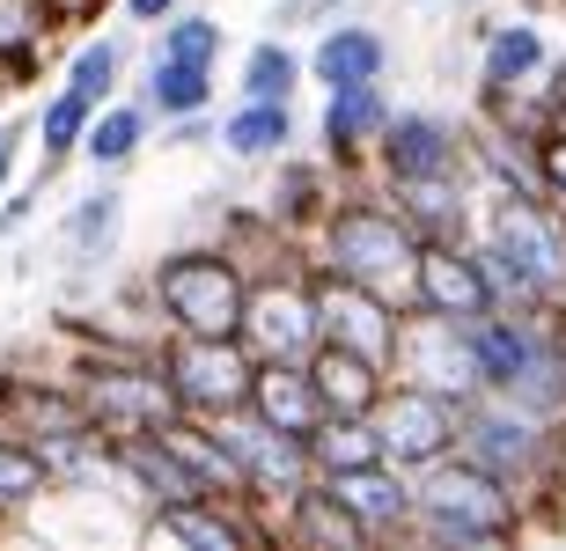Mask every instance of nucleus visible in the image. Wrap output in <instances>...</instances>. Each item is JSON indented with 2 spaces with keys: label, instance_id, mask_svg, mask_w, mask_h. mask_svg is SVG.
I'll use <instances>...</instances> for the list:
<instances>
[{
  "label": "nucleus",
  "instance_id": "nucleus-32",
  "mask_svg": "<svg viewBox=\"0 0 566 551\" xmlns=\"http://www.w3.org/2000/svg\"><path fill=\"white\" fill-rule=\"evenodd\" d=\"M382 442H376V420H346V412H324V420L310 426V464L316 478H332V470H360L376 464Z\"/></svg>",
  "mask_w": 566,
  "mask_h": 551
},
{
  "label": "nucleus",
  "instance_id": "nucleus-11",
  "mask_svg": "<svg viewBox=\"0 0 566 551\" xmlns=\"http://www.w3.org/2000/svg\"><path fill=\"white\" fill-rule=\"evenodd\" d=\"M140 537L147 544H185V551H251V544H273V522L251 500L191 492V500H169V508L140 515Z\"/></svg>",
  "mask_w": 566,
  "mask_h": 551
},
{
  "label": "nucleus",
  "instance_id": "nucleus-27",
  "mask_svg": "<svg viewBox=\"0 0 566 551\" xmlns=\"http://www.w3.org/2000/svg\"><path fill=\"white\" fill-rule=\"evenodd\" d=\"M88 118H96V104L88 96H74V88H52L38 104V118H30V148H38V177H52V170H66L74 155H82V133H88Z\"/></svg>",
  "mask_w": 566,
  "mask_h": 551
},
{
  "label": "nucleus",
  "instance_id": "nucleus-6",
  "mask_svg": "<svg viewBox=\"0 0 566 551\" xmlns=\"http://www.w3.org/2000/svg\"><path fill=\"white\" fill-rule=\"evenodd\" d=\"M169 390L185 412L199 420H221V412H243V390H251V346L235 331H163L155 346Z\"/></svg>",
  "mask_w": 566,
  "mask_h": 551
},
{
  "label": "nucleus",
  "instance_id": "nucleus-37",
  "mask_svg": "<svg viewBox=\"0 0 566 551\" xmlns=\"http://www.w3.org/2000/svg\"><path fill=\"white\" fill-rule=\"evenodd\" d=\"M111 0H44V15H52V38L60 30H82V22H104Z\"/></svg>",
  "mask_w": 566,
  "mask_h": 551
},
{
  "label": "nucleus",
  "instance_id": "nucleus-41",
  "mask_svg": "<svg viewBox=\"0 0 566 551\" xmlns=\"http://www.w3.org/2000/svg\"><path fill=\"white\" fill-rule=\"evenodd\" d=\"M449 8H457V15H479V8H493V0H449Z\"/></svg>",
  "mask_w": 566,
  "mask_h": 551
},
{
  "label": "nucleus",
  "instance_id": "nucleus-16",
  "mask_svg": "<svg viewBox=\"0 0 566 551\" xmlns=\"http://www.w3.org/2000/svg\"><path fill=\"white\" fill-rule=\"evenodd\" d=\"M324 486L368 530V544H398L405 522H412V470L390 464V456H376V464H360V470H332Z\"/></svg>",
  "mask_w": 566,
  "mask_h": 551
},
{
  "label": "nucleus",
  "instance_id": "nucleus-40",
  "mask_svg": "<svg viewBox=\"0 0 566 551\" xmlns=\"http://www.w3.org/2000/svg\"><path fill=\"white\" fill-rule=\"evenodd\" d=\"M177 8H185V0H118V15H126L133 30H155V22H169Z\"/></svg>",
  "mask_w": 566,
  "mask_h": 551
},
{
  "label": "nucleus",
  "instance_id": "nucleus-7",
  "mask_svg": "<svg viewBox=\"0 0 566 551\" xmlns=\"http://www.w3.org/2000/svg\"><path fill=\"white\" fill-rule=\"evenodd\" d=\"M213 426H221V442H229L235 470H243V500H251L265 522H273V515L287 508L294 492L316 478V464H310V434H280V426L251 420V412H221Z\"/></svg>",
  "mask_w": 566,
  "mask_h": 551
},
{
  "label": "nucleus",
  "instance_id": "nucleus-39",
  "mask_svg": "<svg viewBox=\"0 0 566 551\" xmlns=\"http://www.w3.org/2000/svg\"><path fill=\"white\" fill-rule=\"evenodd\" d=\"M537 96H545L552 126H566V52H552V60H545V74H537Z\"/></svg>",
  "mask_w": 566,
  "mask_h": 551
},
{
  "label": "nucleus",
  "instance_id": "nucleus-12",
  "mask_svg": "<svg viewBox=\"0 0 566 551\" xmlns=\"http://www.w3.org/2000/svg\"><path fill=\"white\" fill-rule=\"evenodd\" d=\"M368 170L376 184H405V177H441V170H463V118L449 110H390V126L376 133L368 148Z\"/></svg>",
  "mask_w": 566,
  "mask_h": 551
},
{
  "label": "nucleus",
  "instance_id": "nucleus-38",
  "mask_svg": "<svg viewBox=\"0 0 566 551\" xmlns=\"http://www.w3.org/2000/svg\"><path fill=\"white\" fill-rule=\"evenodd\" d=\"M22 140H30V126L22 118H0V199H8V184L22 170Z\"/></svg>",
  "mask_w": 566,
  "mask_h": 551
},
{
  "label": "nucleus",
  "instance_id": "nucleus-4",
  "mask_svg": "<svg viewBox=\"0 0 566 551\" xmlns=\"http://www.w3.org/2000/svg\"><path fill=\"white\" fill-rule=\"evenodd\" d=\"M140 279H147V295H155L169 331H235V324H243L251 279H243V265H235L221 243H199V235H191V243L155 257Z\"/></svg>",
  "mask_w": 566,
  "mask_h": 551
},
{
  "label": "nucleus",
  "instance_id": "nucleus-29",
  "mask_svg": "<svg viewBox=\"0 0 566 551\" xmlns=\"http://www.w3.org/2000/svg\"><path fill=\"white\" fill-rule=\"evenodd\" d=\"M44 500H52V478H44L38 442L0 426V515H8V537H15V530H22V515H38Z\"/></svg>",
  "mask_w": 566,
  "mask_h": 551
},
{
  "label": "nucleus",
  "instance_id": "nucleus-35",
  "mask_svg": "<svg viewBox=\"0 0 566 551\" xmlns=\"http://www.w3.org/2000/svg\"><path fill=\"white\" fill-rule=\"evenodd\" d=\"M346 0H273V22H280V38L287 30H302V22H332Z\"/></svg>",
  "mask_w": 566,
  "mask_h": 551
},
{
  "label": "nucleus",
  "instance_id": "nucleus-34",
  "mask_svg": "<svg viewBox=\"0 0 566 551\" xmlns=\"http://www.w3.org/2000/svg\"><path fill=\"white\" fill-rule=\"evenodd\" d=\"M530 155H537V191L566 213V126H545L530 140Z\"/></svg>",
  "mask_w": 566,
  "mask_h": 551
},
{
  "label": "nucleus",
  "instance_id": "nucleus-2",
  "mask_svg": "<svg viewBox=\"0 0 566 551\" xmlns=\"http://www.w3.org/2000/svg\"><path fill=\"white\" fill-rule=\"evenodd\" d=\"M412 257H420V235L382 199V184H338V199L316 213V229H310L316 273L360 279V287L390 295L398 309L412 301Z\"/></svg>",
  "mask_w": 566,
  "mask_h": 551
},
{
  "label": "nucleus",
  "instance_id": "nucleus-30",
  "mask_svg": "<svg viewBox=\"0 0 566 551\" xmlns=\"http://www.w3.org/2000/svg\"><path fill=\"white\" fill-rule=\"evenodd\" d=\"M310 82V66H302V52H294L287 38H258L243 60H235V96H273V104H294V88Z\"/></svg>",
  "mask_w": 566,
  "mask_h": 551
},
{
  "label": "nucleus",
  "instance_id": "nucleus-3",
  "mask_svg": "<svg viewBox=\"0 0 566 551\" xmlns=\"http://www.w3.org/2000/svg\"><path fill=\"white\" fill-rule=\"evenodd\" d=\"M530 500L515 486H501L493 470H479L471 456H434L412 470V522L405 544H449V551H485V544H523Z\"/></svg>",
  "mask_w": 566,
  "mask_h": 551
},
{
  "label": "nucleus",
  "instance_id": "nucleus-22",
  "mask_svg": "<svg viewBox=\"0 0 566 551\" xmlns=\"http://www.w3.org/2000/svg\"><path fill=\"white\" fill-rule=\"evenodd\" d=\"M273 544H302V551H368V530H360L354 515L332 500V486H324V478H310V486H302L287 508L273 515Z\"/></svg>",
  "mask_w": 566,
  "mask_h": 551
},
{
  "label": "nucleus",
  "instance_id": "nucleus-20",
  "mask_svg": "<svg viewBox=\"0 0 566 551\" xmlns=\"http://www.w3.org/2000/svg\"><path fill=\"white\" fill-rule=\"evenodd\" d=\"M310 82L316 88H354V82H390V30L376 22H346L332 15L310 44Z\"/></svg>",
  "mask_w": 566,
  "mask_h": 551
},
{
  "label": "nucleus",
  "instance_id": "nucleus-13",
  "mask_svg": "<svg viewBox=\"0 0 566 551\" xmlns=\"http://www.w3.org/2000/svg\"><path fill=\"white\" fill-rule=\"evenodd\" d=\"M405 309H434L449 324H479L493 317V279H485V257L479 243H420L412 257V301Z\"/></svg>",
  "mask_w": 566,
  "mask_h": 551
},
{
  "label": "nucleus",
  "instance_id": "nucleus-1",
  "mask_svg": "<svg viewBox=\"0 0 566 551\" xmlns=\"http://www.w3.org/2000/svg\"><path fill=\"white\" fill-rule=\"evenodd\" d=\"M471 243L485 257L501 309H559L566 301V213L537 191H479Z\"/></svg>",
  "mask_w": 566,
  "mask_h": 551
},
{
  "label": "nucleus",
  "instance_id": "nucleus-9",
  "mask_svg": "<svg viewBox=\"0 0 566 551\" xmlns=\"http://www.w3.org/2000/svg\"><path fill=\"white\" fill-rule=\"evenodd\" d=\"M235 339L251 346V361H310L316 353V295H310V273H273V279H251L243 295V324Z\"/></svg>",
  "mask_w": 566,
  "mask_h": 551
},
{
  "label": "nucleus",
  "instance_id": "nucleus-19",
  "mask_svg": "<svg viewBox=\"0 0 566 551\" xmlns=\"http://www.w3.org/2000/svg\"><path fill=\"white\" fill-rule=\"evenodd\" d=\"M118 235H126V184H118V177H96V184L60 213L52 243H60L66 273H96V265L118 251Z\"/></svg>",
  "mask_w": 566,
  "mask_h": 551
},
{
  "label": "nucleus",
  "instance_id": "nucleus-15",
  "mask_svg": "<svg viewBox=\"0 0 566 551\" xmlns=\"http://www.w3.org/2000/svg\"><path fill=\"white\" fill-rule=\"evenodd\" d=\"M471 44H479V66H471L479 96H493V88H530L552 60V44H545L537 22L530 15H493V8L471 15Z\"/></svg>",
  "mask_w": 566,
  "mask_h": 551
},
{
  "label": "nucleus",
  "instance_id": "nucleus-8",
  "mask_svg": "<svg viewBox=\"0 0 566 551\" xmlns=\"http://www.w3.org/2000/svg\"><path fill=\"white\" fill-rule=\"evenodd\" d=\"M390 382H420L441 398H479V361H471V324H449L434 309H398V339H390Z\"/></svg>",
  "mask_w": 566,
  "mask_h": 551
},
{
  "label": "nucleus",
  "instance_id": "nucleus-17",
  "mask_svg": "<svg viewBox=\"0 0 566 551\" xmlns=\"http://www.w3.org/2000/svg\"><path fill=\"white\" fill-rule=\"evenodd\" d=\"M390 88L382 82H354V88H324V110H316V155H332L338 170H368V148L376 133L390 126ZM376 177V170H368Z\"/></svg>",
  "mask_w": 566,
  "mask_h": 551
},
{
  "label": "nucleus",
  "instance_id": "nucleus-36",
  "mask_svg": "<svg viewBox=\"0 0 566 551\" xmlns=\"http://www.w3.org/2000/svg\"><path fill=\"white\" fill-rule=\"evenodd\" d=\"M213 140V110H191V118H163V148H207Z\"/></svg>",
  "mask_w": 566,
  "mask_h": 551
},
{
  "label": "nucleus",
  "instance_id": "nucleus-28",
  "mask_svg": "<svg viewBox=\"0 0 566 551\" xmlns=\"http://www.w3.org/2000/svg\"><path fill=\"white\" fill-rule=\"evenodd\" d=\"M133 38L140 30H104V38H82L74 44V60H66V74L60 82L74 88V96H88V104H111L118 88H126V66H133Z\"/></svg>",
  "mask_w": 566,
  "mask_h": 551
},
{
  "label": "nucleus",
  "instance_id": "nucleus-24",
  "mask_svg": "<svg viewBox=\"0 0 566 551\" xmlns=\"http://www.w3.org/2000/svg\"><path fill=\"white\" fill-rule=\"evenodd\" d=\"M155 140V110L140 104V96H111V104H96V118H88V133H82V155L74 162H88L96 177H118V170H133L140 162V148Z\"/></svg>",
  "mask_w": 566,
  "mask_h": 551
},
{
  "label": "nucleus",
  "instance_id": "nucleus-10",
  "mask_svg": "<svg viewBox=\"0 0 566 551\" xmlns=\"http://www.w3.org/2000/svg\"><path fill=\"white\" fill-rule=\"evenodd\" d=\"M457 398H441V390H420V382H382V398H376V442L390 464L405 470H420L434 464V456H449L457 448Z\"/></svg>",
  "mask_w": 566,
  "mask_h": 551
},
{
  "label": "nucleus",
  "instance_id": "nucleus-31",
  "mask_svg": "<svg viewBox=\"0 0 566 551\" xmlns=\"http://www.w3.org/2000/svg\"><path fill=\"white\" fill-rule=\"evenodd\" d=\"M147 52L155 60H207V66H221V52H229V22L213 15V8H177L169 22H155L147 30Z\"/></svg>",
  "mask_w": 566,
  "mask_h": 551
},
{
  "label": "nucleus",
  "instance_id": "nucleus-14",
  "mask_svg": "<svg viewBox=\"0 0 566 551\" xmlns=\"http://www.w3.org/2000/svg\"><path fill=\"white\" fill-rule=\"evenodd\" d=\"M310 295H316V331L332 346H354L368 361H390V339H398V301L360 287V279L316 273L310 265Z\"/></svg>",
  "mask_w": 566,
  "mask_h": 551
},
{
  "label": "nucleus",
  "instance_id": "nucleus-42",
  "mask_svg": "<svg viewBox=\"0 0 566 551\" xmlns=\"http://www.w3.org/2000/svg\"><path fill=\"white\" fill-rule=\"evenodd\" d=\"M0 537H8V515H0Z\"/></svg>",
  "mask_w": 566,
  "mask_h": 551
},
{
  "label": "nucleus",
  "instance_id": "nucleus-43",
  "mask_svg": "<svg viewBox=\"0 0 566 551\" xmlns=\"http://www.w3.org/2000/svg\"><path fill=\"white\" fill-rule=\"evenodd\" d=\"M559 8H566V0H559Z\"/></svg>",
  "mask_w": 566,
  "mask_h": 551
},
{
  "label": "nucleus",
  "instance_id": "nucleus-26",
  "mask_svg": "<svg viewBox=\"0 0 566 551\" xmlns=\"http://www.w3.org/2000/svg\"><path fill=\"white\" fill-rule=\"evenodd\" d=\"M213 96H221V66H207V60H155V52H147L140 104L155 110V126H163V118H191V110H213Z\"/></svg>",
  "mask_w": 566,
  "mask_h": 551
},
{
  "label": "nucleus",
  "instance_id": "nucleus-18",
  "mask_svg": "<svg viewBox=\"0 0 566 551\" xmlns=\"http://www.w3.org/2000/svg\"><path fill=\"white\" fill-rule=\"evenodd\" d=\"M382 199L412 221L420 243H471V221H479V184H471V170L405 177V184H382Z\"/></svg>",
  "mask_w": 566,
  "mask_h": 551
},
{
  "label": "nucleus",
  "instance_id": "nucleus-23",
  "mask_svg": "<svg viewBox=\"0 0 566 551\" xmlns=\"http://www.w3.org/2000/svg\"><path fill=\"white\" fill-rule=\"evenodd\" d=\"M213 140H221L229 162L265 170V162H280V155L294 148V104H273V96H235V104L221 110Z\"/></svg>",
  "mask_w": 566,
  "mask_h": 551
},
{
  "label": "nucleus",
  "instance_id": "nucleus-5",
  "mask_svg": "<svg viewBox=\"0 0 566 551\" xmlns=\"http://www.w3.org/2000/svg\"><path fill=\"white\" fill-rule=\"evenodd\" d=\"M457 456H471L479 470H493L501 486H515L530 500V492L545 486L552 420L523 412V404L501 398V390H479V398H463V412H457Z\"/></svg>",
  "mask_w": 566,
  "mask_h": 551
},
{
  "label": "nucleus",
  "instance_id": "nucleus-21",
  "mask_svg": "<svg viewBox=\"0 0 566 551\" xmlns=\"http://www.w3.org/2000/svg\"><path fill=\"white\" fill-rule=\"evenodd\" d=\"M243 412L280 434H310L324 420V398H316L310 361H251V390H243Z\"/></svg>",
  "mask_w": 566,
  "mask_h": 551
},
{
  "label": "nucleus",
  "instance_id": "nucleus-25",
  "mask_svg": "<svg viewBox=\"0 0 566 551\" xmlns=\"http://www.w3.org/2000/svg\"><path fill=\"white\" fill-rule=\"evenodd\" d=\"M310 375H316V398H324V412L368 420V412H376V398H382V382H390V368H382V361H368V353H354V346L316 339Z\"/></svg>",
  "mask_w": 566,
  "mask_h": 551
},
{
  "label": "nucleus",
  "instance_id": "nucleus-33",
  "mask_svg": "<svg viewBox=\"0 0 566 551\" xmlns=\"http://www.w3.org/2000/svg\"><path fill=\"white\" fill-rule=\"evenodd\" d=\"M38 44H52V15H44V0H0V60L38 52Z\"/></svg>",
  "mask_w": 566,
  "mask_h": 551
}]
</instances>
